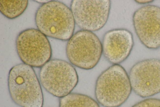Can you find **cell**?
Returning a JSON list of instances; mask_svg holds the SVG:
<instances>
[{"label": "cell", "mask_w": 160, "mask_h": 107, "mask_svg": "<svg viewBox=\"0 0 160 107\" xmlns=\"http://www.w3.org/2000/svg\"><path fill=\"white\" fill-rule=\"evenodd\" d=\"M153 0H135V1L137 3L140 4H148L152 2Z\"/></svg>", "instance_id": "cell-14"}, {"label": "cell", "mask_w": 160, "mask_h": 107, "mask_svg": "<svg viewBox=\"0 0 160 107\" xmlns=\"http://www.w3.org/2000/svg\"><path fill=\"white\" fill-rule=\"evenodd\" d=\"M66 51L72 64L82 69L90 70L95 67L100 60L102 45L93 32L81 30L73 34L68 40Z\"/></svg>", "instance_id": "cell-5"}, {"label": "cell", "mask_w": 160, "mask_h": 107, "mask_svg": "<svg viewBox=\"0 0 160 107\" xmlns=\"http://www.w3.org/2000/svg\"><path fill=\"white\" fill-rule=\"evenodd\" d=\"M132 107H160V99H145L137 103Z\"/></svg>", "instance_id": "cell-13"}, {"label": "cell", "mask_w": 160, "mask_h": 107, "mask_svg": "<svg viewBox=\"0 0 160 107\" xmlns=\"http://www.w3.org/2000/svg\"><path fill=\"white\" fill-rule=\"evenodd\" d=\"M135 31L142 44L152 50L160 47V7L154 5L142 6L132 16Z\"/></svg>", "instance_id": "cell-9"}, {"label": "cell", "mask_w": 160, "mask_h": 107, "mask_svg": "<svg viewBox=\"0 0 160 107\" xmlns=\"http://www.w3.org/2000/svg\"><path fill=\"white\" fill-rule=\"evenodd\" d=\"M16 46L23 63L32 67H41L52 57L49 41L38 29L30 28L21 31L17 37Z\"/></svg>", "instance_id": "cell-6"}, {"label": "cell", "mask_w": 160, "mask_h": 107, "mask_svg": "<svg viewBox=\"0 0 160 107\" xmlns=\"http://www.w3.org/2000/svg\"><path fill=\"white\" fill-rule=\"evenodd\" d=\"M8 87L10 97L21 107H42L43 93L40 81L32 67L17 64L9 71Z\"/></svg>", "instance_id": "cell-1"}, {"label": "cell", "mask_w": 160, "mask_h": 107, "mask_svg": "<svg viewBox=\"0 0 160 107\" xmlns=\"http://www.w3.org/2000/svg\"><path fill=\"white\" fill-rule=\"evenodd\" d=\"M132 88L128 75L119 64H113L98 78L95 94L98 102L104 107H118L130 96Z\"/></svg>", "instance_id": "cell-3"}, {"label": "cell", "mask_w": 160, "mask_h": 107, "mask_svg": "<svg viewBox=\"0 0 160 107\" xmlns=\"http://www.w3.org/2000/svg\"><path fill=\"white\" fill-rule=\"evenodd\" d=\"M28 1L0 0V11L4 16L9 19H14L21 15L27 8Z\"/></svg>", "instance_id": "cell-12"}, {"label": "cell", "mask_w": 160, "mask_h": 107, "mask_svg": "<svg viewBox=\"0 0 160 107\" xmlns=\"http://www.w3.org/2000/svg\"><path fill=\"white\" fill-rule=\"evenodd\" d=\"M110 8L109 0H74L70 6L75 23L82 30L91 32L104 26Z\"/></svg>", "instance_id": "cell-7"}, {"label": "cell", "mask_w": 160, "mask_h": 107, "mask_svg": "<svg viewBox=\"0 0 160 107\" xmlns=\"http://www.w3.org/2000/svg\"><path fill=\"white\" fill-rule=\"evenodd\" d=\"M102 45L106 59L113 64H119L130 54L134 45L133 36L126 29H112L104 35Z\"/></svg>", "instance_id": "cell-10"}, {"label": "cell", "mask_w": 160, "mask_h": 107, "mask_svg": "<svg viewBox=\"0 0 160 107\" xmlns=\"http://www.w3.org/2000/svg\"><path fill=\"white\" fill-rule=\"evenodd\" d=\"M59 107H100L98 103L86 95L70 93L60 98Z\"/></svg>", "instance_id": "cell-11"}, {"label": "cell", "mask_w": 160, "mask_h": 107, "mask_svg": "<svg viewBox=\"0 0 160 107\" xmlns=\"http://www.w3.org/2000/svg\"><path fill=\"white\" fill-rule=\"evenodd\" d=\"M35 20L38 29L47 36L66 41L73 35L75 23L72 12L61 2L50 0L42 4Z\"/></svg>", "instance_id": "cell-2"}, {"label": "cell", "mask_w": 160, "mask_h": 107, "mask_svg": "<svg viewBox=\"0 0 160 107\" xmlns=\"http://www.w3.org/2000/svg\"><path fill=\"white\" fill-rule=\"evenodd\" d=\"M39 81L44 89L59 98L71 93L78 82V77L71 64L61 59L50 60L41 67Z\"/></svg>", "instance_id": "cell-4"}, {"label": "cell", "mask_w": 160, "mask_h": 107, "mask_svg": "<svg viewBox=\"0 0 160 107\" xmlns=\"http://www.w3.org/2000/svg\"><path fill=\"white\" fill-rule=\"evenodd\" d=\"M50 0H36L35 1H37L38 2L42 3V4L46 3L49 2Z\"/></svg>", "instance_id": "cell-15"}, {"label": "cell", "mask_w": 160, "mask_h": 107, "mask_svg": "<svg viewBox=\"0 0 160 107\" xmlns=\"http://www.w3.org/2000/svg\"><path fill=\"white\" fill-rule=\"evenodd\" d=\"M129 78L133 92L143 98L160 93V60L156 58L139 61L131 68Z\"/></svg>", "instance_id": "cell-8"}]
</instances>
